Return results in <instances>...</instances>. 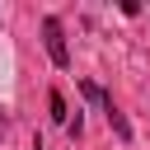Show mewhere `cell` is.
<instances>
[{
  "label": "cell",
  "instance_id": "1",
  "mask_svg": "<svg viewBox=\"0 0 150 150\" xmlns=\"http://www.w3.org/2000/svg\"><path fill=\"white\" fill-rule=\"evenodd\" d=\"M42 42H47V56H52V66H70L66 33H61V19H56V14H47V19H42Z\"/></svg>",
  "mask_w": 150,
  "mask_h": 150
},
{
  "label": "cell",
  "instance_id": "3",
  "mask_svg": "<svg viewBox=\"0 0 150 150\" xmlns=\"http://www.w3.org/2000/svg\"><path fill=\"white\" fill-rule=\"evenodd\" d=\"M0 136H5V112H0Z\"/></svg>",
  "mask_w": 150,
  "mask_h": 150
},
{
  "label": "cell",
  "instance_id": "2",
  "mask_svg": "<svg viewBox=\"0 0 150 150\" xmlns=\"http://www.w3.org/2000/svg\"><path fill=\"white\" fill-rule=\"evenodd\" d=\"M47 108H52V117H56L61 127H70V112H66V98H61V89H52V94H47Z\"/></svg>",
  "mask_w": 150,
  "mask_h": 150
}]
</instances>
